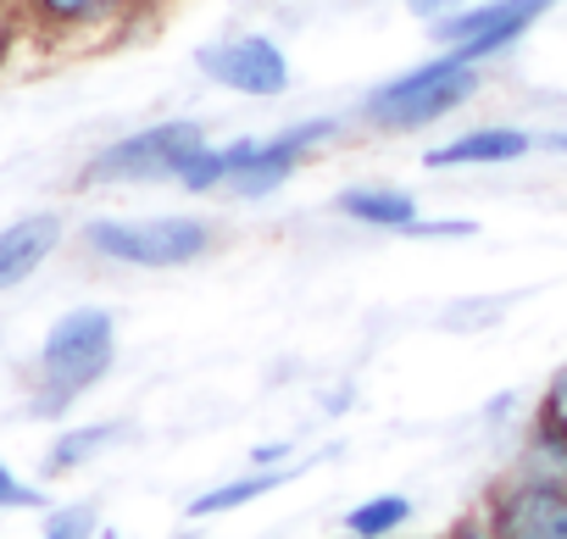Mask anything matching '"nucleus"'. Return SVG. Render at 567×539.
Instances as JSON below:
<instances>
[{
	"label": "nucleus",
	"instance_id": "28",
	"mask_svg": "<svg viewBox=\"0 0 567 539\" xmlns=\"http://www.w3.org/2000/svg\"><path fill=\"white\" fill-rule=\"evenodd\" d=\"M151 7H162V0H151Z\"/></svg>",
	"mask_w": 567,
	"mask_h": 539
},
{
	"label": "nucleus",
	"instance_id": "29",
	"mask_svg": "<svg viewBox=\"0 0 567 539\" xmlns=\"http://www.w3.org/2000/svg\"><path fill=\"white\" fill-rule=\"evenodd\" d=\"M45 539H51V533H45Z\"/></svg>",
	"mask_w": 567,
	"mask_h": 539
},
{
	"label": "nucleus",
	"instance_id": "1",
	"mask_svg": "<svg viewBox=\"0 0 567 539\" xmlns=\"http://www.w3.org/2000/svg\"><path fill=\"white\" fill-rule=\"evenodd\" d=\"M112 345H117V323L101 307H79L68 318L51 323L45 345H40V367H34V417H62L84 390H95L112 373Z\"/></svg>",
	"mask_w": 567,
	"mask_h": 539
},
{
	"label": "nucleus",
	"instance_id": "11",
	"mask_svg": "<svg viewBox=\"0 0 567 539\" xmlns=\"http://www.w3.org/2000/svg\"><path fill=\"white\" fill-rule=\"evenodd\" d=\"M56 245H62V217L56 211H40V217H23L12 228H0V290L23 284Z\"/></svg>",
	"mask_w": 567,
	"mask_h": 539
},
{
	"label": "nucleus",
	"instance_id": "19",
	"mask_svg": "<svg viewBox=\"0 0 567 539\" xmlns=\"http://www.w3.org/2000/svg\"><path fill=\"white\" fill-rule=\"evenodd\" d=\"M401 234H412V239H467V234H478V222L473 217H412Z\"/></svg>",
	"mask_w": 567,
	"mask_h": 539
},
{
	"label": "nucleus",
	"instance_id": "13",
	"mask_svg": "<svg viewBox=\"0 0 567 539\" xmlns=\"http://www.w3.org/2000/svg\"><path fill=\"white\" fill-rule=\"evenodd\" d=\"M334 211H346L351 222H368V228H406L417 217V200L395 184H357L346 195H334Z\"/></svg>",
	"mask_w": 567,
	"mask_h": 539
},
{
	"label": "nucleus",
	"instance_id": "6",
	"mask_svg": "<svg viewBox=\"0 0 567 539\" xmlns=\"http://www.w3.org/2000/svg\"><path fill=\"white\" fill-rule=\"evenodd\" d=\"M151 12V0H18L23 34L45 45H101L128 34V18Z\"/></svg>",
	"mask_w": 567,
	"mask_h": 539
},
{
	"label": "nucleus",
	"instance_id": "8",
	"mask_svg": "<svg viewBox=\"0 0 567 539\" xmlns=\"http://www.w3.org/2000/svg\"><path fill=\"white\" fill-rule=\"evenodd\" d=\"M195 68L212 84L239 90V95H284L290 90V56H284L267 34H239V40H223V45H200Z\"/></svg>",
	"mask_w": 567,
	"mask_h": 539
},
{
	"label": "nucleus",
	"instance_id": "10",
	"mask_svg": "<svg viewBox=\"0 0 567 539\" xmlns=\"http://www.w3.org/2000/svg\"><path fill=\"white\" fill-rule=\"evenodd\" d=\"M528 151H534V134L495 123V128H467V134L423 151V167H501V162H517Z\"/></svg>",
	"mask_w": 567,
	"mask_h": 539
},
{
	"label": "nucleus",
	"instance_id": "4",
	"mask_svg": "<svg viewBox=\"0 0 567 539\" xmlns=\"http://www.w3.org/2000/svg\"><path fill=\"white\" fill-rule=\"evenodd\" d=\"M206 145V128L189 123V117H173V123H156V128H140L106 151L90 156L84 167V184H140V178H178V167Z\"/></svg>",
	"mask_w": 567,
	"mask_h": 539
},
{
	"label": "nucleus",
	"instance_id": "27",
	"mask_svg": "<svg viewBox=\"0 0 567 539\" xmlns=\"http://www.w3.org/2000/svg\"><path fill=\"white\" fill-rule=\"evenodd\" d=\"M0 12H18V0H0Z\"/></svg>",
	"mask_w": 567,
	"mask_h": 539
},
{
	"label": "nucleus",
	"instance_id": "22",
	"mask_svg": "<svg viewBox=\"0 0 567 539\" xmlns=\"http://www.w3.org/2000/svg\"><path fill=\"white\" fill-rule=\"evenodd\" d=\"M440 539H495V528L484 522V511H473V517H462V522H451Z\"/></svg>",
	"mask_w": 567,
	"mask_h": 539
},
{
	"label": "nucleus",
	"instance_id": "30",
	"mask_svg": "<svg viewBox=\"0 0 567 539\" xmlns=\"http://www.w3.org/2000/svg\"><path fill=\"white\" fill-rule=\"evenodd\" d=\"M346 539H351V533H346Z\"/></svg>",
	"mask_w": 567,
	"mask_h": 539
},
{
	"label": "nucleus",
	"instance_id": "5",
	"mask_svg": "<svg viewBox=\"0 0 567 539\" xmlns=\"http://www.w3.org/2000/svg\"><path fill=\"white\" fill-rule=\"evenodd\" d=\"M556 0H484V7H462V12H440L434 18V40L445 51H456L467 68L512 51Z\"/></svg>",
	"mask_w": 567,
	"mask_h": 539
},
{
	"label": "nucleus",
	"instance_id": "20",
	"mask_svg": "<svg viewBox=\"0 0 567 539\" xmlns=\"http://www.w3.org/2000/svg\"><path fill=\"white\" fill-rule=\"evenodd\" d=\"M0 506L7 511H45V495L23 478H12V467H0Z\"/></svg>",
	"mask_w": 567,
	"mask_h": 539
},
{
	"label": "nucleus",
	"instance_id": "23",
	"mask_svg": "<svg viewBox=\"0 0 567 539\" xmlns=\"http://www.w3.org/2000/svg\"><path fill=\"white\" fill-rule=\"evenodd\" d=\"M18 40H23V18L18 12H0V68H7V56H12Z\"/></svg>",
	"mask_w": 567,
	"mask_h": 539
},
{
	"label": "nucleus",
	"instance_id": "3",
	"mask_svg": "<svg viewBox=\"0 0 567 539\" xmlns=\"http://www.w3.org/2000/svg\"><path fill=\"white\" fill-rule=\"evenodd\" d=\"M84 245L101 261H123V267H189L217 245V234L200 217H140V222L95 217L84 228Z\"/></svg>",
	"mask_w": 567,
	"mask_h": 539
},
{
	"label": "nucleus",
	"instance_id": "7",
	"mask_svg": "<svg viewBox=\"0 0 567 539\" xmlns=\"http://www.w3.org/2000/svg\"><path fill=\"white\" fill-rule=\"evenodd\" d=\"M478 511L495 528V539H567V489L561 484H534V478L506 473L484 495Z\"/></svg>",
	"mask_w": 567,
	"mask_h": 539
},
{
	"label": "nucleus",
	"instance_id": "15",
	"mask_svg": "<svg viewBox=\"0 0 567 539\" xmlns=\"http://www.w3.org/2000/svg\"><path fill=\"white\" fill-rule=\"evenodd\" d=\"M406 522H412V500L406 495H373V500L346 511V533L351 539H395Z\"/></svg>",
	"mask_w": 567,
	"mask_h": 539
},
{
	"label": "nucleus",
	"instance_id": "16",
	"mask_svg": "<svg viewBox=\"0 0 567 539\" xmlns=\"http://www.w3.org/2000/svg\"><path fill=\"white\" fill-rule=\"evenodd\" d=\"M117 434H123V423H90V428H68V434L51 445V456H45V473H51V478H62V473L84 467V462H90L95 450H106Z\"/></svg>",
	"mask_w": 567,
	"mask_h": 539
},
{
	"label": "nucleus",
	"instance_id": "17",
	"mask_svg": "<svg viewBox=\"0 0 567 539\" xmlns=\"http://www.w3.org/2000/svg\"><path fill=\"white\" fill-rule=\"evenodd\" d=\"M178 189H189V195H206V189H223L228 184V162H223V145H200L184 167H178V178H173Z\"/></svg>",
	"mask_w": 567,
	"mask_h": 539
},
{
	"label": "nucleus",
	"instance_id": "25",
	"mask_svg": "<svg viewBox=\"0 0 567 539\" xmlns=\"http://www.w3.org/2000/svg\"><path fill=\"white\" fill-rule=\"evenodd\" d=\"M406 7L417 12V18H440V12H451L456 0H406Z\"/></svg>",
	"mask_w": 567,
	"mask_h": 539
},
{
	"label": "nucleus",
	"instance_id": "9",
	"mask_svg": "<svg viewBox=\"0 0 567 539\" xmlns=\"http://www.w3.org/2000/svg\"><path fill=\"white\" fill-rule=\"evenodd\" d=\"M340 134V123L334 117H307V123H296V128H284V134H272V139H261L256 145V162L250 167H239L223 189L228 195H239V200H256V195H272L284 178H290L318 145H329Z\"/></svg>",
	"mask_w": 567,
	"mask_h": 539
},
{
	"label": "nucleus",
	"instance_id": "12",
	"mask_svg": "<svg viewBox=\"0 0 567 539\" xmlns=\"http://www.w3.org/2000/svg\"><path fill=\"white\" fill-rule=\"evenodd\" d=\"M512 473L534 478V484H561L567 489V428L556 417H545L539 406H534V423L523 434V450H517Z\"/></svg>",
	"mask_w": 567,
	"mask_h": 539
},
{
	"label": "nucleus",
	"instance_id": "18",
	"mask_svg": "<svg viewBox=\"0 0 567 539\" xmlns=\"http://www.w3.org/2000/svg\"><path fill=\"white\" fill-rule=\"evenodd\" d=\"M45 533H51V539H95V506L84 500V506H62V511H51Z\"/></svg>",
	"mask_w": 567,
	"mask_h": 539
},
{
	"label": "nucleus",
	"instance_id": "2",
	"mask_svg": "<svg viewBox=\"0 0 567 539\" xmlns=\"http://www.w3.org/2000/svg\"><path fill=\"white\" fill-rule=\"evenodd\" d=\"M473 95H478V68H467L456 51H440L423 68L379 84L362 101V123L384 128V134H412V128H429V123L462 112Z\"/></svg>",
	"mask_w": 567,
	"mask_h": 539
},
{
	"label": "nucleus",
	"instance_id": "26",
	"mask_svg": "<svg viewBox=\"0 0 567 539\" xmlns=\"http://www.w3.org/2000/svg\"><path fill=\"white\" fill-rule=\"evenodd\" d=\"M534 145H545L550 156H567V128H556V134H545V139H534Z\"/></svg>",
	"mask_w": 567,
	"mask_h": 539
},
{
	"label": "nucleus",
	"instance_id": "14",
	"mask_svg": "<svg viewBox=\"0 0 567 539\" xmlns=\"http://www.w3.org/2000/svg\"><path fill=\"white\" fill-rule=\"evenodd\" d=\"M290 478H296V467H250L245 478L195 495V500H189V517L200 522V517H217V511H239L245 500H256V495H267V489H278V484H290Z\"/></svg>",
	"mask_w": 567,
	"mask_h": 539
},
{
	"label": "nucleus",
	"instance_id": "24",
	"mask_svg": "<svg viewBox=\"0 0 567 539\" xmlns=\"http://www.w3.org/2000/svg\"><path fill=\"white\" fill-rule=\"evenodd\" d=\"M250 467H290V445H284V439L256 445V450H250Z\"/></svg>",
	"mask_w": 567,
	"mask_h": 539
},
{
	"label": "nucleus",
	"instance_id": "21",
	"mask_svg": "<svg viewBox=\"0 0 567 539\" xmlns=\"http://www.w3.org/2000/svg\"><path fill=\"white\" fill-rule=\"evenodd\" d=\"M539 412H545V417H556V423L567 428V367H561V373L550 379V390H545V401H539Z\"/></svg>",
	"mask_w": 567,
	"mask_h": 539
}]
</instances>
